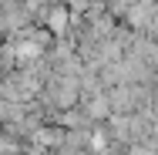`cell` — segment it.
Segmentation results:
<instances>
[{
  "label": "cell",
  "instance_id": "obj_1",
  "mask_svg": "<svg viewBox=\"0 0 158 155\" xmlns=\"http://www.w3.org/2000/svg\"><path fill=\"white\" fill-rule=\"evenodd\" d=\"M77 101H81V81L71 78V74H54V71L37 94V105L47 111V118L61 115L67 108H77Z\"/></svg>",
  "mask_w": 158,
  "mask_h": 155
},
{
  "label": "cell",
  "instance_id": "obj_2",
  "mask_svg": "<svg viewBox=\"0 0 158 155\" xmlns=\"http://www.w3.org/2000/svg\"><path fill=\"white\" fill-rule=\"evenodd\" d=\"M104 94H108L111 115H138V111H148V105H152V94L145 84H114Z\"/></svg>",
  "mask_w": 158,
  "mask_h": 155
},
{
  "label": "cell",
  "instance_id": "obj_3",
  "mask_svg": "<svg viewBox=\"0 0 158 155\" xmlns=\"http://www.w3.org/2000/svg\"><path fill=\"white\" fill-rule=\"evenodd\" d=\"M155 17H158V0H135L118 24L128 27L131 34H148L152 24H155Z\"/></svg>",
  "mask_w": 158,
  "mask_h": 155
},
{
  "label": "cell",
  "instance_id": "obj_4",
  "mask_svg": "<svg viewBox=\"0 0 158 155\" xmlns=\"http://www.w3.org/2000/svg\"><path fill=\"white\" fill-rule=\"evenodd\" d=\"M77 108H81V115L88 118V122L101 128V125L111 118V108H108V94L104 91H91V94H81V101H77Z\"/></svg>",
  "mask_w": 158,
  "mask_h": 155
},
{
  "label": "cell",
  "instance_id": "obj_5",
  "mask_svg": "<svg viewBox=\"0 0 158 155\" xmlns=\"http://www.w3.org/2000/svg\"><path fill=\"white\" fill-rule=\"evenodd\" d=\"M0 20H3V27H7V37L34 24V17L20 7V0H0Z\"/></svg>",
  "mask_w": 158,
  "mask_h": 155
},
{
  "label": "cell",
  "instance_id": "obj_6",
  "mask_svg": "<svg viewBox=\"0 0 158 155\" xmlns=\"http://www.w3.org/2000/svg\"><path fill=\"white\" fill-rule=\"evenodd\" d=\"M40 27L51 34L54 41H64V37L71 34V14H67V7H51V10L44 14Z\"/></svg>",
  "mask_w": 158,
  "mask_h": 155
},
{
  "label": "cell",
  "instance_id": "obj_7",
  "mask_svg": "<svg viewBox=\"0 0 158 155\" xmlns=\"http://www.w3.org/2000/svg\"><path fill=\"white\" fill-rule=\"evenodd\" d=\"M121 155H158V142H155V138H141V142L128 145Z\"/></svg>",
  "mask_w": 158,
  "mask_h": 155
},
{
  "label": "cell",
  "instance_id": "obj_8",
  "mask_svg": "<svg viewBox=\"0 0 158 155\" xmlns=\"http://www.w3.org/2000/svg\"><path fill=\"white\" fill-rule=\"evenodd\" d=\"M20 7L34 17V24H40V20H44V14L51 10V7H47V0H20Z\"/></svg>",
  "mask_w": 158,
  "mask_h": 155
},
{
  "label": "cell",
  "instance_id": "obj_9",
  "mask_svg": "<svg viewBox=\"0 0 158 155\" xmlns=\"http://www.w3.org/2000/svg\"><path fill=\"white\" fill-rule=\"evenodd\" d=\"M131 3H135V0H104V14H108V17H114V20H121V17H125V10L131 7Z\"/></svg>",
  "mask_w": 158,
  "mask_h": 155
},
{
  "label": "cell",
  "instance_id": "obj_10",
  "mask_svg": "<svg viewBox=\"0 0 158 155\" xmlns=\"http://www.w3.org/2000/svg\"><path fill=\"white\" fill-rule=\"evenodd\" d=\"M20 149H24V145H20L14 135H7V131L0 128V155H20Z\"/></svg>",
  "mask_w": 158,
  "mask_h": 155
}]
</instances>
